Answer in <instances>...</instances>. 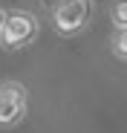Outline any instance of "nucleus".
I'll return each mask as SVG.
<instances>
[{"label":"nucleus","instance_id":"f257e3e1","mask_svg":"<svg viewBox=\"0 0 127 133\" xmlns=\"http://www.w3.org/2000/svg\"><path fill=\"white\" fill-rule=\"evenodd\" d=\"M90 23V0H58L52 9V26L61 35H75Z\"/></svg>","mask_w":127,"mask_h":133},{"label":"nucleus","instance_id":"f03ea898","mask_svg":"<svg viewBox=\"0 0 127 133\" xmlns=\"http://www.w3.org/2000/svg\"><path fill=\"white\" fill-rule=\"evenodd\" d=\"M38 35V20L32 15H23V12H15V15H6L3 26H0V41H3L6 49H20L32 43Z\"/></svg>","mask_w":127,"mask_h":133},{"label":"nucleus","instance_id":"7ed1b4c3","mask_svg":"<svg viewBox=\"0 0 127 133\" xmlns=\"http://www.w3.org/2000/svg\"><path fill=\"white\" fill-rule=\"evenodd\" d=\"M26 116V90L23 84H0V127H15Z\"/></svg>","mask_w":127,"mask_h":133},{"label":"nucleus","instance_id":"20e7f679","mask_svg":"<svg viewBox=\"0 0 127 133\" xmlns=\"http://www.w3.org/2000/svg\"><path fill=\"white\" fill-rule=\"evenodd\" d=\"M110 46H113V55H116V58L127 61V26H116Z\"/></svg>","mask_w":127,"mask_h":133},{"label":"nucleus","instance_id":"39448f33","mask_svg":"<svg viewBox=\"0 0 127 133\" xmlns=\"http://www.w3.org/2000/svg\"><path fill=\"white\" fill-rule=\"evenodd\" d=\"M113 23L116 26H127V0H118L113 6Z\"/></svg>","mask_w":127,"mask_h":133},{"label":"nucleus","instance_id":"423d86ee","mask_svg":"<svg viewBox=\"0 0 127 133\" xmlns=\"http://www.w3.org/2000/svg\"><path fill=\"white\" fill-rule=\"evenodd\" d=\"M3 20H6V12H3V9H0V26H3Z\"/></svg>","mask_w":127,"mask_h":133}]
</instances>
